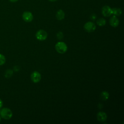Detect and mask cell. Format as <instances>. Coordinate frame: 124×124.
Here are the masks:
<instances>
[{"mask_svg": "<svg viewBox=\"0 0 124 124\" xmlns=\"http://www.w3.org/2000/svg\"><path fill=\"white\" fill-rule=\"evenodd\" d=\"M0 115L1 118L6 120H9L12 118L13 113L10 108H4L0 109Z\"/></svg>", "mask_w": 124, "mask_h": 124, "instance_id": "cell-1", "label": "cell"}, {"mask_svg": "<svg viewBox=\"0 0 124 124\" xmlns=\"http://www.w3.org/2000/svg\"><path fill=\"white\" fill-rule=\"evenodd\" d=\"M55 49L59 53L63 54L66 52L67 50V46L63 42H58L55 46Z\"/></svg>", "mask_w": 124, "mask_h": 124, "instance_id": "cell-2", "label": "cell"}, {"mask_svg": "<svg viewBox=\"0 0 124 124\" xmlns=\"http://www.w3.org/2000/svg\"><path fill=\"white\" fill-rule=\"evenodd\" d=\"M35 37L36 39L39 41H44L46 39L47 33L44 30H39L36 32Z\"/></svg>", "mask_w": 124, "mask_h": 124, "instance_id": "cell-3", "label": "cell"}, {"mask_svg": "<svg viewBox=\"0 0 124 124\" xmlns=\"http://www.w3.org/2000/svg\"><path fill=\"white\" fill-rule=\"evenodd\" d=\"M84 29L87 32H92L95 31L96 29V25L93 22L89 21L84 24Z\"/></svg>", "mask_w": 124, "mask_h": 124, "instance_id": "cell-4", "label": "cell"}, {"mask_svg": "<svg viewBox=\"0 0 124 124\" xmlns=\"http://www.w3.org/2000/svg\"><path fill=\"white\" fill-rule=\"evenodd\" d=\"M31 78L33 82L38 83L41 79V75L39 72L37 71H34L31 74Z\"/></svg>", "mask_w": 124, "mask_h": 124, "instance_id": "cell-5", "label": "cell"}, {"mask_svg": "<svg viewBox=\"0 0 124 124\" xmlns=\"http://www.w3.org/2000/svg\"><path fill=\"white\" fill-rule=\"evenodd\" d=\"M22 18L25 22H30L32 20L33 16L31 12L29 11H25L22 14Z\"/></svg>", "mask_w": 124, "mask_h": 124, "instance_id": "cell-6", "label": "cell"}, {"mask_svg": "<svg viewBox=\"0 0 124 124\" xmlns=\"http://www.w3.org/2000/svg\"><path fill=\"white\" fill-rule=\"evenodd\" d=\"M101 12L102 15L105 17L109 16L112 15L111 8L108 5L104 6L102 8Z\"/></svg>", "mask_w": 124, "mask_h": 124, "instance_id": "cell-7", "label": "cell"}, {"mask_svg": "<svg viewBox=\"0 0 124 124\" xmlns=\"http://www.w3.org/2000/svg\"><path fill=\"white\" fill-rule=\"evenodd\" d=\"M109 24L113 27H117L119 24V20L115 16H112L109 19Z\"/></svg>", "mask_w": 124, "mask_h": 124, "instance_id": "cell-8", "label": "cell"}, {"mask_svg": "<svg viewBox=\"0 0 124 124\" xmlns=\"http://www.w3.org/2000/svg\"><path fill=\"white\" fill-rule=\"evenodd\" d=\"M97 119L99 122H104L107 119V115L105 112L100 111L97 114Z\"/></svg>", "mask_w": 124, "mask_h": 124, "instance_id": "cell-9", "label": "cell"}, {"mask_svg": "<svg viewBox=\"0 0 124 124\" xmlns=\"http://www.w3.org/2000/svg\"><path fill=\"white\" fill-rule=\"evenodd\" d=\"M65 14L64 12L61 9L59 10L56 14V17L59 20H62L64 18Z\"/></svg>", "mask_w": 124, "mask_h": 124, "instance_id": "cell-10", "label": "cell"}, {"mask_svg": "<svg viewBox=\"0 0 124 124\" xmlns=\"http://www.w3.org/2000/svg\"><path fill=\"white\" fill-rule=\"evenodd\" d=\"M112 10V14L114 15L115 16H119L121 15L122 13V11L120 8H111Z\"/></svg>", "mask_w": 124, "mask_h": 124, "instance_id": "cell-11", "label": "cell"}, {"mask_svg": "<svg viewBox=\"0 0 124 124\" xmlns=\"http://www.w3.org/2000/svg\"><path fill=\"white\" fill-rule=\"evenodd\" d=\"M109 98V93L107 91H103L100 94V98L104 101L108 100Z\"/></svg>", "mask_w": 124, "mask_h": 124, "instance_id": "cell-12", "label": "cell"}, {"mask_svg": "<svg viewBox=\"0 0 124 124\" xmlns=\"http://www.w3.org/2000/svg\"><path fill=\"white\" fill-rule=\"evenodd\" d=\"M96 23L99 26H104L106 25V21L104 18H99L97 20Z\"/></svg>", "mask_w": 124, "mask_h": 124, "instance_id": "cell-13", "label": "cell"}, {"mask_svg": "<svg viewBox=\"0 0 124 124\" xmlns=\"http://www.w3.org/2000/svg\"><path fill=\"white\" fill-rule=\"evenodd\" d=\"M13 71L11 69H8L5 73V77L6 78H10L13 75Z\"/></svg>", "mask_w": 124, "mask_h": 124, "instance_id": "cell-14", "label": "cell"}, {"mask_svg": "<svg viewBox=\"0 0 124 124\" xmlns=\"http://www.w3.org/2000/svg\"><path fill=\"white\" fill-rule=\"evenodd\" d=\"M5 62H6V58L5 56L2 54H0V65H3V64H4Z\"/></svg>", "mask_w": 124, "mask_h": 124, "instance_id": "cell-15", "label": "cell"}, {"mask_svg": "<svg viewBox=\"0 0 124 124\" xmlns=\"http://www.w3.org/2000/svg\"><path fill=\"white\" fill-rule=\"evenodd\" d=\"M57 38H58V39H59V40H61L63 38V33L61 31H60L58 33H57Z\"/></svg>", "mask_w": 124, "mask_h": 124, "instance_id": "cell-16", "label": "cell"}, {"mask_svg": "<svg viewBox=\"0 0 124 124\" xmlns=\"http://www.w3.org/2000/svg\"><path fill=\"white\" fill-rule=\"evenodd\" d=\"M90 18H91V19H92V20H95V19H96V15L94 14H92L91 15V16H90Z\"/></svg>", "mask_w": 124, "mask_h": 124, "instance_id": "cell-17", "label": "cell"}, {"mask_svg": "<svg viewBox=\"0 0 124 124\" xmlns=\"http://www.w3.org/2000/svg\"><path fill=\"white\" fill-rule=\"evenodd\" d=\"M3 105V102L1 99H0V110L1 108Z\"/></svg>", "mask_w": 124, "mask_h": 124, "instance_id": "cell-18", "label": "cell"}, {"mask_svg": "<svg viewBox=\"0 0 124 124\" xmlns=\"http://www.w3.org/2000/svg\"><path fill=\"white\" fill-rule=\"evenodd\" d=\"M9 0L12 2H16L17 1H18V0Z\"/></svg>", "mask_w": 124, "mask_h": 124, "instance_id": "cell-19", "label": "cell"}, {"mask_svg": "<svg viewBox=\"0 0 124 124\" xmlns=\"http://www.w3.org/2000/svg\"><path fill=\"white\" fill-rule=\"evenodd\" d=\"M49 1H51V2H54V1H56L57 0H48Z\"/></svg>", "mask_w": 124, "mask_h": 124, "instance_id": "cell-20", "label": "cell"}, {"mask_svg": "<svg viewBox=\"0 0 124 124\" xmlns=\"http://www.w3.org/2000/svg\"><path fill=\"white\" fill-rule=\"evenodd\" d=\"M0 121H1V117L0 116Z\"/></svg>", "mask_w": 124, "mask_h": 124, "instance_id": "cell-21", "label": "cell"}]
</instances>
